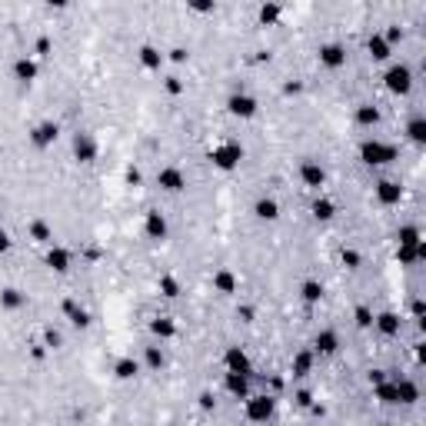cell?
<instances>
[{
    "label": "cell",
    "instance_id": "6da1fadb",
    "mask_svg": "<svg viewBox=\"0 0 426 426\" xmlns=\"http://www.w3.org/2000/svg\"><path fill=\"white\" fill-rule=\"evenodd\" d=\"M356 157H360L363 167L380 170V167H389V163L400 160V150H396V143L376 137V134H366V137L360 140V147H356Z\"/></svg>",
    "mask_w": 426,
    "mask_h": 426
},
{
    "label": "cell",
    "instance_id": "7a4b0ae2",
    "mask_svg": "<svg viewBox=\"0 0 426 426\" xmlns=\"http://www.w3.org/2000/svg\"><path fill=\"white\" fill-rule=\"evenodd\" d=\"M413 87H416L413 67L403 60H389L387 70H383V90H387L389 97H410Z\"/></svg>",
    "mask_w": 426,
    "mask_h": 426
},
{
    "label": "cell",
    "instance_id": "3957f363",
    "mask_svg": "<svg viewBox=\"0 0 426 426\" xmlns=\"http://www.w3.org/2000/svg\"><path fill=\"white\" fill-rule=\"evenodd\" d=\"M224 110H226V117H233V120H240V124H247V120H257V113H260V101L253 97L250 90L233 87L230 93H226Z\"/></svg>",
    "mask_w": 426,
    "mask_h": 426
},
{
    "label": "cell",
    "instance_id": "277c9868",
    "mask_svg": "<svg viewBox=\"0 0 426 426\" xmlns=\"http://www.w3.org/2000/svg\"><path fill=\"white\" fill-rule=\"evenodd\" d=\"M243 157H247V150H243L240 140H220L217 147H210V163H213V170H220V174L240 170Z\"/></svg>",
    "mask_w": 426,
    "mask_h": 426
},
{
    "label": "cell",
    "instance_id": "5b68a950",
    "mask_svg": "<svg viewBox=\"0 0 426 426\" xmlns=\"http://www.w3.org/2000/svg\"><path fill=\"white\" fill-rule=\"evenodd\" d=\"M243 403V420H250V423H266V420H276V393L264 389V393H250Z\"/></svg>",
    "mask_w": 426,
    "mask_h": 426
},
{
    "label": "cell",
    "instance_id": "8992f818",
    "mask_svg": "<svg viewBox=\"0 0 426 426\" xmlns=\"http://www.w3.org/2000/svg\"><path fill=\"white\" fill-rule=\"evenodd\" d=\"M153 183L160 187V193H170V197H180L187 190V170L180 163H163L160 170L153 174Z\"/></svg>",
    "mask_w": 426,
    "mask_h": 426
},
{
    "label": "cell",
    "instance_id": "52a82bcc",
    "mask_svg": "<svg viewBox=\"0 0 426 426\" xmlns=\"http://www.w3.org/2000/svg\"><path fill=\"white\" fill-rule=\"evenodd\" d=\"M316 63H320L323 70H330V74L343 70V67L350 63L347 44H340V40H326V44H320V47H316Z\"/></svg>",
    "mask_w": 426,
    "mask_h": 426
},
{
    "label": "cell",
    "instance_id": "ba28073f",
    "mask_svg": "<svg viewBox=\"0 0 426 426\" xmlns=\"http://www.w3.org/2000/svg\"><path fill=\"white\" fill-rule=\"evenodd\" d=\"M297 180H300V187H306L310 193H316V190L326 187V167L320 160H314V157H303L300 163H297Z\"/></svg>",
    "mask_w": 426,
    "mask_h": 426
},
{
    "label": "cell",
    "instance_id": "9c48e42d",
    "mask_svg": "<svg viewBox=\"0 0 426 426\" xmlns=\"http://www.w3.org/2000/svg\"><path fill=\"white\" fill-rule=\"evenodd\" d=\"M27 140H30L34 150H51L53 143L60 140V124L51 120V117H44V120H37V124L27 130Z\"/></svg>",
    "mask_w": 426,
    "mask_h": 426
},
{
    "label": "cell",
    "instance_id": "30bf717a",
    "mask_svg": "<svg viewBox=\"0 0 426 426\" xmlns=\"http://www.w3.org/2000/svg\"><path fill=\"white\" fill-rule=\"evenodd\" d=\"M70 153H74L77 163H93L101 157V140L93 137L90 130H74V137H70Z\"/></svg>",
    "mask_w": 426,
    "mask_h": 426
},
{
    "label": "cell",
    "instance_id": "8fae6325",
    "mask_svg": "<svg viewBox=\"0 0 426 426\" xmlns=\"http://www.w3.org/2000/svg\"><path fill=\"white\" fill-rule=\"evenodd\" d=\"M11 77L20 84V87H30L34 80H40V60L34 57V53H20V57H13Z\"/></svg>",
    "mask_w": 426,
    "mask_h": 426
},
{
    "label": "cell",
    "instance_id": "7c38bea8",
    "mask_svg": "<svg viewBox=\"0 0 426 426\" xmlns=\"http://www.w3.org/2000/svg\"><path fill=\"white\" fill-rule=\"evenodd\" d=\"M44 264L60 276L70 273V270H74V250L63 247V243H47V247H44Z\"/></svg>",
    "mask_w": 426,
    "mask_h": 426
},
{
    "label": "cell",
    "instance_id": "4fadbf2b",
    "mask_svg": "<svg viewBox=\"0 0 426 426\" xmlns=\"http://www.w3.org/2000/svg\"><path fill=\"white\" fill-rule=\"evenodd\" d=\"M253 376L257 373H240V370H226L224 373V389L230 400H247L253 393Z\"/></svg>",
    "mask_w": 426,
    "mask_h": 426
},
{
    "label": "cell",
    "instance_id": "5bb4252c",
    "mask_svg": "<svg viewBox=\"0 0 426 426\" xmlns=\"http://www.w3.org/2000/svg\"><path fill=\"white\" fill-rule=\"evenodd\" d=\"M60 314H63V320H67V323L74 326V330H90V323H93L90 310L80 300H77V297H63V300H60Z\"/></svg>",
    "mask_w": 426,
    "mask_h": 426
},
{
    "label": "cell",
    "instance_id": "9a60e30c",
    "mask_svg": "<svg viewBox=\"0 0 426 426\" xmlns=\"http://www.w3.org/2000/svg\"><path fill=\"white\" fill-rule=\"evenodd\" d=\"M373 197H376L380 207L393 210V207H400V200H403V183L400 180H393V176H383V180H376L373 183Z\"/></svg>",
    "mask_w": 426,
    "mask_h": 426
},
{
    "label": "cell",
    "instance_id": "2e32d148",
    "mask_svg": "<svg viewBox=\"0 0 426 426\" xmlns=\"http://www.w3.org/2000/svg\"><path fill=\"white\" fill-rule=\"evenodd\" d=\"M210 287L213 293H220V297H237L240 293V273L233 266H217L210 276Z\"/></svg>",
    "mask_w": 426,
    "mask_h": 426
},
{
    "label": "cell",
    "instance_id": "e0dca14e",
    "mask_svg": "<svg viewBox=\"0 0 426 426\" xmlns=\"http://www.w3.org/2000/svg\"><path fill=\"white\" fill-rule=\"evenodd\" d=\"M337 213H340L337 200H333L330 193H323V190H316L314 200H310V217H314L316 224H333V220H337Z\"/></svg>",
    "mask_w": 426,
    "mask_h": 426
},
{
    "label": "cell",
    "instance_id": "ac0fdd59",
    "mask_svg": "<svg viewBox=\"0 0 426 426\" xmlns=\"http://www.w3.org/2000/svg\"><path fill=\"white\" fill-rule=\"evenodd\" d=\"M340 347H343V340H340V333L333 330V326H323V330H316V333H314V343H310V350H314L316 356H337Z\"/></svg>",
    "mask_w": 426,
    "mask_h": 426
},
{
    "label": "cell",
    "instance_id": "d6986e66",
    "mask_svg": "<svg viewBox=\"0 0 426 426\" xmlns=\"http://www.w3.org/2000/svg\"><path fill=\"white\" fill-rule=\"evenodd\" d=\"M143 237L153 240V243H163V240L170 237V220H167V213L147 210V217H143Z\"/></svg>",
    "mask_w": 426,
    "mask_h": 426
},
{
    "label": "cell",
    "instance_id": "ffe728a7",
    "mask_svg": "<svg viewBox=\"0 0 426 426\" xmlns=\"http://www.w3.org/2000/svg\"><path fill=\"white\" fill-rule=\"evenodd\" d=\"M370 330H376L383 340H393L403 333V316L396 314V310H380V314H373V326Z\"/></svg>",
    "mask_w": 426,
    "mask_h": 426
},
{
    "label": "cell",
    "instance_id": "44dd1931",
    "mask_svg": "<svg viewBox=\"0 0 426 426\" xmlns=\"http://www.w3.org/2000/svg\"><path fill=\"white\" fill-rule=\"evenodd\" d=\"M250 213L260 220V224H276V220H280V213H283V207H280V200H276L273 193H260V197L253 200Z\"/></svg>",
    "mask_w": 426,
    "mask_h": 426
},
{
    "label": "cell",
    "instance_id": "7402d4cb",
    "mask_svg": "<svg viewBox=\"0 0 426 426\" xmlns=\"http://www.w3.org/2000/svg\"><path fill=\"white\" fill-rule=\"evenodd\" d=\"M140 370H143V363H140L134 353L117 356V360H113V366H110V373H113V380H117V383H134V380L140 376Z\"/></svg>",
    "mask_w": 426,
    "mask_h": 426
},
{
    "label": "cell",
    "instance_id": "603a6c76",
    "mask_svg": "<svg viewBox=\"0 0 426 426\" xmlns=\"http://www.w3.org/2000/svg\"><path fill=\"white\" fill-rule=\"evenodd\" d=\"M220 363H224V370H240V373H253V360H250V353L243 350L240 343H233V347H226L224 356H220Z\"/></svg>",
    "mask_w": 426,
    "mask_h": 426
},
{
    "label": "cell",
    "instance_id": "cb8c5ba5",
    "mask_svg": "<svg viewBox=\"0 0 426 426\" xmlns=\"http://www.w3.org/2000/svg\"><path fill=\"white\" fill-rule=\"evenodd\" d=\"M363 47H366V57H370L373 63H389V60H393V51H396L383 34H370Z\"/></svg>",
    "mask_w": 426,
    "mask_h": 426
},
{
    "label": "cell",
    "instance_id": "d4e9b609",
    "mask_svg": "<svg viewBox=\"0 0 426 426\" xmlns=\"http://www.w3.org/2000/svg\"><path fill=\"white\" fill-rule=\"evenodd\" d=\"M137 63L147 70V74H160L163 63H167V53L160 47H153V44H140L137 47Z\"/></svg>",
    "mask_w": 426,
    "mask_h": 426
},
{
    "label": "cell",
    "instance_id": "484cf974",
    "mask_svg": "<svg viewBox=\"0 0 426 426\" xmlns=\"http://www.w3.org/2000/svg\"><path fill=\"white\" fill-rule=\"evenodd\" d=\"M316 366V353L310 347H300V350L293 353V360H290V376L293 380H306V376L314 373Z\"/></svg>",
    "mask_w": 426,
    "mask_h": 426
},
{
    "label": "cell",
    "instance_id": "4316f807",
    "mask_svg": "<svg viewBox=\"0 0 426 426\" xmlns=\"http://www.w3.org/2000/svg\"><path fill=\"white\" fill-rule=\"evenodd\" d=\"M147 330H150V337L160 340V343H170V340H176V333H180V330H176V320H174V316H167V314L150 316Z\"/></svg>",
    "mask_w": 426,
    "mask_h": 426
},
{
    "label": "cell",
    "instance_id": "83f0119b",
    "mask_svg": "<svg viewBox=\"0 0 426 426\" xmlns=\"http://www.w3.org/2000/svg\"><path fill=\"white\" fill-rule=\"evenodd\" d=\"M353 124L360 130H376L383 124V110L376 103H360V107H353Z\"/></svg>",
    "mask_w": 426,
    "mask_h": 426
},
{
    "label": "cell",
    "instance_id": "f1b7e54d",
    "mask_svg": "<svg viewBox=\"0 0 426 426\" xmlns=\"http://www.w3.org/2000/svg\"><path fill=\"white\" fill-rule=\"evenodd\" d=\"M373 400L380 406H400V389H396V376L389 373L387 380L373 383Z\"/></svg>",
    "mask_w": 426,
    "mask_h": 426
},
{
    "label": "cell",
    "instance_id": "f546056e",
    "mask_svg": "<svg viewBox=\"0 0 426 426\" xmlns=\"http://www.w3.org/2000/svg\"><path fill=\"white\" fill-rule=\"evenodd\" d=\"M140 363H143V370H150V373H163V370H167V350L160 347V340H153V343L143 347Z\"/></svg>",
    "mask_w": 426,
    "mask_h": 426
},
{
    "label": "cell",
    "instance_id": "4dcf8cb0",
    "mask_svg": "<svg viewBox=\"0 0 426 426\" xmlns=\"http://www.w3.org/2000/svg\"><path fill=\"white\" fill-rule=\"evenodd\" d=\"M280 20H283L280 0H264V4L257 7V24L260 27H280Z\"/></svg>",
    "mask_w": 426,
    "mask_h": 426
},
{
    "label": "cell",
    "instance_id": "1f68e13d",
    "mask_svg": "<svg viewBox=\"0 0 426 426\" xmlns=\"http://www.w3.org/2000/svg\"><path fill=\"white\" fill-rule=\"evenodd\" d=\"M297 293H300V300L306 303V306H316V303H323L326 287H323V280H316V276H306Z\"/></svg>",
    "mask_w": 426,
    "mask_h": 426
},
{
    "label": "cell",
    "instance_id": "d6a6232c",
    "mask_svg": "<svg viewBox=\"0 0 426 426\" xmlns=\"http://www.w3.org/2000/svg\"><path fill=\"white\" fill-rule=\"evenodd\" d=\"M27 240H34V243H40V247H47V243H53V226L44 220V217H34L30 224H27Z\"/></svg>",
    "mask_w": 426,
    "mask_h": 426
},
{
    "label": "cell",
    "instance_id": "836d02e7",
    "mask_svg": "<svg viewBox=\"0 0 426 426\" xmlns=\"http://www.w3.org/2000/svg\"><path fill=\"white\" fill-rule=\"evenodd\" d=\"M27 306V293L17 287H4L0 290V310L4 314H17V310H24Z\"/></svg>",
    "mask_w": 426,
    "mask_h": 426
},
{
    "label": "cell",
    "instance_id": "e575fe53",
    "mask_svg": "<svg viewBox=\"0 0 426 426\" xmlns=\"http://www.w3.org/2000/svg\"><path fill=\"white\" fill-rule=\"evenodd\" d=\"M403 134H406V140H410L413 147H423V143H426V120H423V113H413V117L406 120V127H403Z\"/></svg>",
    "mask_w": 426,
    "mask_h": 426
},
{
    "label": "cell",
    "instance_id": "d590c367",
    "mask_svg": "<svg viewBox=\"0 0 426 426\" xmlns=\"http://www.w3.org/2000/svg\"><path fill=\"white\" fill-rule=\"evenodd\" d=\"M396 389H400V406H416L420 403V387L410 376H396Z\"/></svg>",
    "mask_w": 426,
    "mask_h": 426
},
{
    "label": "cell",
    "instance_id": "8d00e7d4",
    "mask_svg": "<svg viewBox=\"0 0 426 426\" xmlns=\"http://www.w3.org/2000/svg\"><path fill=\"white\" fill-rule=\"evenodd\" d=\"M157 290H160L163 300H180V293H183V283H180L174 273H163L160 280H157Z\"/></svg>",
    "mask_w": 426,
    "mask_h": 426
},
{
    "label": "cell",
    "instance_id": "74e56055",
    "mask_svg": "<svg viewBox=\"0 0 426 426\" xmlns=\"http://www.w3.org/2000/svg\"><path fill=\"white\" fill-rule=\"evenodd\" d=\"M340 264L347 266V270H360L363 266V253L356 250V247H350V243H343L340 247Z\"/></svg>",
    "mask_w": 426,
    "mask_h": 426
},
{
    "label": "cell",
    "instance_id": "f35d334b",
    "mask_svg": "<svg viewBox=\"0 0 426 426\" xmlns=\"http://www.w3.org/2000/svg\"><path fill=\"white\" fill-rule=\"evenodd\" d=\"M373 306H370V303H356V306H353V323L360 326V330H370V326H373Z\"/></svg>",
    "mask_w": 426,
    "mask_h": 426
},
{
    "label": "cell",
    "instance_id": "ab89813d",
    "mask_svg": "<svg viewBox=\"0 0 426 426\" xmlns=\"http://www.w3.org/2000/svg\"><path fill=\"white\" fill-rule=\"evenodd\" d=\"M163 93H167V97H183V93H187V80L180 74H167L163 77Z\"/></svg>",
    "mask_w": 426,
    "mask_h": 426
},
{
    "label": "cell",
    "instance_id": "60d3db41",
    "mask_svg": "<svg viewBox=\"0 0 426 426\" xmlns=\"http://www.w3.org/2000/svg\"><path fill=\"white\" fill-rule=\"evenodd\" d=\"M30 53H34L37 60H51V57H53V40H51V34H37V40H34Z\"/></svg>",
    "mask_w": 426,
    "mask_h": 426
},
{
    "label": "cell",
    "instance_id": "b9f144b4",
    "mask_svg": "<svg viewBox=\"0 0 426 426\" xmlns=\"http://www.w3.org/2000/svg\"><path fill=\"white\" fill-rule=\"evenodd\" d=\"M40 337H44V347H47V350H60V347H63V330H57L53 323L44 326V330H40Z\"/></svg>",
    "mask_w": 426,
    "mask_h": 426
},
{
    "label": "cell",
    "instance_id": "7bdbcfd3",
    "mask_svg": "<svg viewBox=\"0 0 426 426\" xmlns=\"http://www.w3.org/2000/svg\"><path fill=\"white\" fill-rule=\"evenodd\" d=\"M420 240H423V230L416 224H403L396 230V243H420Z\"/></svg>",
    "mask_w": 426,
    "mask_h": 426
},
{
    "label": "cell",
    "instance_id": "ee69618b",
    "mask_svg": "<svg viewBox=\"0 0 426 426\" xmlns=\"http://www.w3.org/2000/svg\"><path fill=\"white\" fill-rule=\"evenodd\" d=\"M187 11L197 17H213L217 13V0H187Z\"/></svg>",
    "mask_w": 426,
    "mask_h": 426
},
{
    "label": "cell",
    "instance_id": "f6af8a7d",
    "mask_svg": "<svg viewBox=\"0 0 426 426\" xmlns=\"http://www.w3.org/2000/svg\"><path fill=\"white\" fill-rule=\"evenodd\" d=\"M163 53H167V60L176 63V67L190 63V51H187V47H170V51H163Z\"/></svg>",
    "mask_w": 426,
    "mask_h": 426
},
{
    "label": "cell",
    "instance_id": "bcb514c9",
    "mask_svg": "<svg viewBox=\"0 0 426 426\" xmlns=\"http://www.w3.org/2000/svg\"><path fill=\"white\" fill-rule=\"evenodd\" d=\"M293 403H297V406H303V410H306V406H314V389H293Z\"/></svg>",
    "mask_w": 426,
    "mask_h": 426
},
{
    "label": "cell",
    "instance_id": "7dc6e473",
    "mask_svg": "<svg viewBox=\"0 0 426 426\" xmlns=\"http://www.w3.org/2000/svg\"><path fill=\"white\" fill-rule=\"evenodd\" d=\"M383 37H387L389 44L396 47V44H403V37H406V34H403V27H400V24H389L387 30H383Z\"/></svg>",
    "mask_w": 426,
    "mask_h": 426
},
{
    "label": "cell",
    "instance_id": "c3c4849f",
    "mask_svg": "<svg viewBox=\"0 0 426 426\" xmlns=\"http://www.w3.org/2000/svg\"><path fill=\"white\" fill-rule=\"evenodd\" d=\"M423 314H426L423 300H420V297H413V300H410V316L416 320V326H423Z\"/></svg>",
    "mask_w": 426,
    "mask_h": 426
},
{
    "label": "cell",
    "instance_id": "681fc988",
    "mask_svg": "<svg viewBox=\"0 0 426 426\" xmlns=\"http://www.w3.org/2000/svg\"><path fill=\"white\" fill-rule=\"evenodd\" d=\"M200 410H217V393H210V389H203L200 393Z\"/></svg>",
    "mask_w": 426,
    "mask_h": 426
},
{
    "label": "cell",
    "instance_id": "f907efd6",
    "mask_svg": "<svg viewBox=\"0 0 426 426\" xmlns=\"http://www.w3.org/2000/svg\"><path fill=\"white\" fill-rule=\"evenodd\" d=\"M127 183H130V187H137L140 180H143V174H140V167H134V163H130V167H127Z\"/></svg>",
    "mask_w": 426,
    "mask_h": 426
},
{
    "label": "cell",
    "instance_id": "816d5d0a",
    "mask_svg": "<svg viewBox=\"0 0 426 426\" xmlns=\"http://www.w3.org/2000/svg\"><path fill=\"white\" fill-rule=\"evenodd\" d=\"M11 247H13L11 233H7V230H4V226H0V257H4V253H11Z\"/></svg>",
    "mask_w": 426,
    "mask_h": 426
},
{
    "label": "cell",
    "instance_id": "f5cc1de1",
    "mask_svg": "<svg viewBox=\"0 0 426 426\" xmlns=\"http://www.w3.org/2000/svg\"><path fill=\"white\" fill-rule=\"evenodd\" d=\"M237 316L243 320V323H253V306H247V303H240V306H237Z\"/></svg>",
    "mask_w": 426,
    "mask_h": 426
},
{
    "label": "cell",
    "instance_id": "db71d44e",
    "mask_svg": "<svg viewBox=\"0 0 426 426\" xmlns=\"http://www.w3.org/2000/svg\"><path fill=\"white\" fill-rule=\"evenodd\" d=\"M51 11H67V7H74V0H44Z\"/></svg>",
    "mask_w": 426,
    "mask_h": 426
},
{
    "label": "cell",
    "instance_id": "11a10c76",
    "mask_svg": "<svg viewBox=\"0 0 426 426\" xmlns=\"http://www.w3.org/2000/svg\"><path fill=\"white\" fill-rule=\"evenodd\" d=\"M387 370H380V366H376V370H370V373H366V380H370V387H373V383H380V380H387Z\"/></svg>",
    "mask_w": 426,
    "mask_h": 426
},
{
    "label": "cell",
    "instance_id": "9f6ffc18",
    "mask_svg": "<svg viewBox=\"0 0 426 426\" xmlns=\"http://www.w3.org/2000/svg\"><path fill=\"white\" fill-rule=\"evenodd\" d=\"M30 356H34V360H44V356H47V347H44V343H34V347H30Z\"/></svg>",
    "mask_w": 426,
    "mask_h": 426
},
{
    "label": "cell",
    "instance_id": "6f0895ef",
    "mask_svg": "<svg viewBox=\"0 0 426 426\" xmlns=\"http://www.w3.org/2000/svg\"><path fill=\"white\" fill-rule=\"evenodd\" d=\"M300 90H303V84H300V80H290V84H287V93H290V97H297Z\"/></svg>",
    "mask_w": 426,
    "mask_h": 426
},
{
    "label": "cell",
    "instance_id": "680465c9",
    "mask_svg": "<svg viewBox=\"0 0 426 426\" xmlns=\"http://www.w3.org/2000/svg\"><path fill=\"white\" fill-rule=\"evenodd\" d=\"M84 257H87V260H101V247H87Z\"/></svg>",
    "mask_w": 426,
    "mask_h": 426
}]
</instances>
